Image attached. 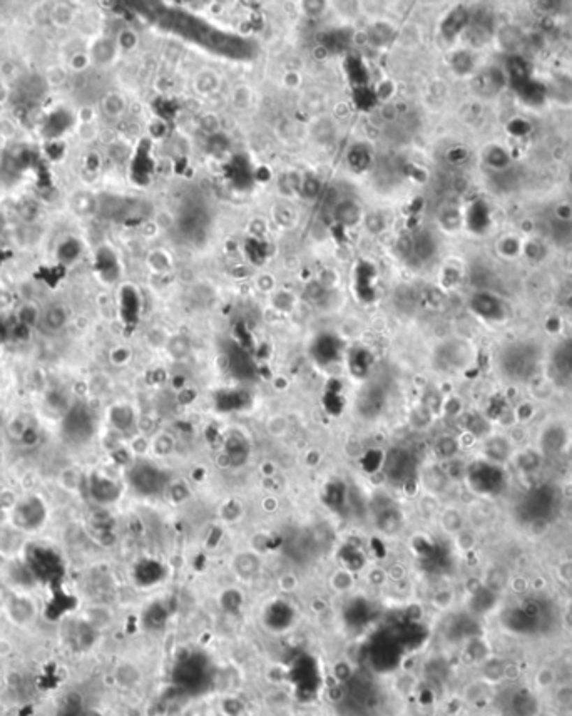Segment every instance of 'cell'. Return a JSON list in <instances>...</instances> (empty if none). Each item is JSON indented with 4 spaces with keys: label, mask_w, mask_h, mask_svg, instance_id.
Returning a JSON list of instances; mask_svg holds the SVG:
<instances>
[{
    "label": "cell",
    "mask_w": 572,
    "mask_h": 716,
    "mask_svg": "<svg viewBox=\"0 0 572 716\" xmlns=\"http://www.w3.org/2000/svg\"><path fill=\"white\" fill-rule=\"evenodd\" d=\"M2 613L17 628H29L39 616V606L27 592L12 591L3 597Z\"/></svg>",
    "instance_id": "obj_1"
},
{
    "label": "cell",
    "mask_w": 572,
    "mask_h": 716,
    "mask_svg": "<svg viewBox=\"0 0 572 716\" xmlns=\"http://www.w3.org/2000/svg\"><path fill=\"white\" fill-rule=\"evenodd\" d=\"M453 542H455V548L460 550V553H470V550L476 549L477 546V536L476 532L470 531V529H462L460 532H457L453 536Z\"/></svg>",
    "instance_id": "obj_8"
},
{
    "label": "cell",
    "mask_w": 572,
    "mask_h": 716,
    "mask_svg": "<svg viewBox=\"0 0 572 716\" xmlns=\"http://www.w3.org/2000/svg\"><path fill=\"white\" fill-rule=\"evenodd\" d=\"M2 608H3V597H0V614H2Z\"/></svg>",
    "instance_id": "obj_20"
},
{
    "label": "cell",
    "mask_w": 572,
    "mask_h": 716,
    "mask_svg": "<svg viewBox=\"0 0 572 716\" xmlns=\"http://www.w3.org/2000/svg\"><path fill=\"white\" fill-rule=\"evenodd\" d=\"M474 308L478 313L487 316V319H494V315L499 313V302L490 295H477V298L474 300Z\"/></svg>",
    "instance_id": "obj_6"
},
{
    "label": "cell",
    "mask_w": 572,
    "mask_h": 716,
    "mask_svg": "<svg viewBox=\"0 0 572 716\" xmlns=\"http://www.w3.org/2000/svg\"><path fill=\"white\" fill-rule=\"evenodd\" d=\"M298 586H300V581L295 574L285 573L283 576H279L278 587L281 589L283 592H293V591H296V587Z\"/></svg>",
    "instance_id": "obj_12"
},
{
    "label": "cell",
    "mask_w": 572,
    "mask_h": 716,
    "mask_svg": "<svg viewBox=\"0 0 572 716\" xmlns=\"http://www.w3.org/2000/svg\"><path fill=\"white\" fill-rule=\"evenodd\" d=\"M330 587L338 594L349 592L355 587V576L349 569H337L330 578Z\"/></svg>",
    "instance_id": "obj_5"
},
{
    "label": "cell",
    "mask_w": 572,
    "mask_h": 716,
    "mask_svg": "<svg viewBox=\"0 0 572 716\" xmlns=\"http://www.w3.org/2000/svg\"><path fill=\"white\" fill-rule=\"evenodd\" d=\"M536 362V351H534L532 346L525 345V343L508 346L502 357V367L514 379H525L534 370Z\"/></svg>",
    "instance_id": "obj_2"
},
{
    "label": "cell",
    "mask_w": 572,
    "mask_h": 716,
    "mask_svg": "<svg viewBox=\"0 0 572 716\" xmlns=\"http://www.w3.org/2000/svg\"><path fill=\"white\" fill-rule=\"evenodd\" d=\"M440 525H442L443 532L450 534L453 537L457 532H460L462 529H465L464 514H462L457 507H447V509H443L442 514H440Z\"/></svg>",
    "instance_id": "obj_4"
},
{
    "label": "cell",
    "mask_w": 572,
    "mask_h": 716,
    "mask_svg": "<svg viewBox=\"0 0 572 716\" xmlns=\"http://www.w3.org/2000/svg\"><path fill=\"white\" fill-rule=\"evenodd\" d=\"M405 576L406 571L402 564H392L387 571V578L392 579V581H402V579H405Z\"/></svg>",
    "instance_id": "obj_19"
},
{
    "label": "cell",
    "mask_w": 572,
    "mask_h": 716,
    "mask_svg": "<svg viewBox=\"0 0 572 716\" xmlns=\"http://www.w3.org/2000/svg\"><path fill=\"white\" fill-rule=\"evenodd\" d=\"M556 701L559 703V706H566V708H569V706L572 705V688L571 686H562V688H559L556 692Z\"/></svg>",
    "instance_id": "obj_15"
},
{
    "label": "cell",
    "mask_w": 572,
    "mask_h": 716,
    "mask_svg": "<svg viewBox=\"0 0 572 716\" xmlns=\"http://www.w3.org/2000/svg\"><path fill=\"white\" fill-rule=\"evenodd\" d=\"M548 531H549V523L544 519H536L529 524V532H531V536H534V537L545 536Z\"/></svg>",
    "instance_id": "obj_13"
},
{
    "label": "cell",
    "mask_w": 572,
    "mask_h": 716,
    "mask_svg": "<svg viewBox=\"0 0 572 716\" xmlns=\"http://www.w3.org/2000/svg\"><path fill=\"white\" fill-rule=\"evenodd\" d=\"M387 579V571L380 569V567H374V569L368 571V583H370L372 586H381Z\"/></svg>",
    "instance_id": "obj_17"
},
{
    "label": "cell",
    "mask_w": 572,
    "mask_h": 716,
    "mask_svg": "<svg viewBox=\"0 0 572 716\" xmlns=\"http://www.w3.org/2000/svg\"><path fill=\"white\" fill-rule=\"evenodd\" d=\"M15 646L10 639L6 636H0V659H7L14 655Z\"/></svg>",
    "instance_id": "obj_18"
},
{
    "label": "cell",
    "mask_w": 572,
    "mask_h": 716,
    "mask_svg": "<svg viewBox=\"0 0 572 716\" xmlns=\"http://www.w3.org/2000/svg\"><path fill=\"white\" fill-rule=\"evenodd\" d=\"M288 423L283 417H273L268 423V432L273 435H283L286 434Z\"/></svg>",
    "instance_id": "obj_14"
},
{
    "label": "cell",
    "mask_w": 572,
    "mask_h": 716,
    "mask_svg": "<svg viewBox=\"0 0 572 716\" xmlns=\"http://www.w3.org/2000/svg\"><path fill=\"white\" fill-rule=\"evenodd\" d=\"M556 678H557V675L552 668H549V666L541 668L536 675V686L541 689L552 688L554 683H556Z\"/></svg>",
    "instance_id": "obj_9"
},
{
    "label": "cell",
    "mask_w": 572,
    "mask_h": 716,
    "mask_svg": "<svg viewBox=\"0 0 572 716\" xmlns=\"http://www.w3.org/2000/svg\"><path fill=\"white\" fill-rule=\"evenodd\" d=\"M465 24H467V14H465L462 8H457V10H453L452 14L447 17V20H445L443 32L447 34L448 37H452L455 36L457 32H460Z\"/></svg>",
    "instance_id": "obj_7"
},
{
    "label": "cell",
    "mask_w": 572,
    "mask_h": 716,
    "mask_svg": "<svg viewBox=\"0 0 572 716\" xmlns=\"http://www.w3.org/2000/svg\"><path fill=\"white\" fill-rule=\"evenodd\" d=\"M557 576L561 581L572 583V559H566V561L559 562Z\"/></svg>",
    "instance_id": "obj_16"
},
{
    "label": "cell",
    "mask_w": 572,
    "mask_h": 716,
    "mask_svg": "<svg viewBox=\"0 0 572 716\" xmlns=\"http://www.w3.org/2000/svg\"><path fill=\"white\" fill-rule=\"evenodd\" d=\"M569 611H571V614H572V601H571V604H569Z\"/></svg>",
    "instance_id": "obj_21"
},
{
    "label": "cell",
    "mask_w": 572,
    "mask_h": 716,
    "mask_svg": "<svg viewBox=\"0 0 572 716\" xmlns=\"http://www.w3.org/2000/svg\"><path fill=\"white\" fill-rule=\"evenodd\" d=\"M453 601H455V594H453L452 589H440V591L435 592L434 597H432V604L437 609H440V611H445V609L450 608Z\"/></svg>",
    "instance_id": "obj_10"
},
{
    "label": "cell",
    "mask_w": 572,
    "mask_h": 716,
    "mask_svg": "<svg viewBox=\"0 0 572 716\" xmlns=\"http://www.w3.org/2000/svg\"><path fill=\"white\" fill-rule=\"evenodd\" d=\"M415 248H417V253L420 256H429L434 253V241L427 233H422L418 235V238L415 240Z\"/></svg>",
    "instance_id": "obj_11"
},
{
    "label": "cell",
    "mask_w": 572,
    "mask_h": 716,
    "mask_svg": "<svg viewBox=\"0 0 572 716\" xmlns=\"http://www.w3.org/2000/svg\"><path fill=\"white\" fill-rule=\"evenodd\" d=\"M484 455H485V459L492 462V464L504 465L506 462L512 459V455H514V447H512V444L508 442L506 434L495 435V437L492 435V437H489L485 440Z\"/></svg>",
    "instance_id": "obj_3"
}]
</instances>
